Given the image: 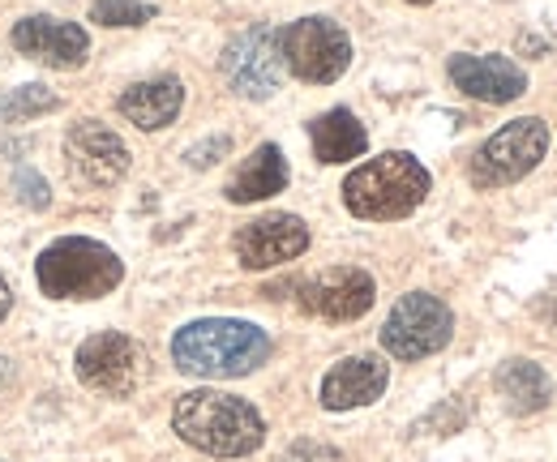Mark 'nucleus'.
Wrapping results in <instances>:
<instances>
[{
  "label": "nucleus",
  "instance_id": "2",
  "mask_svg": "<svg viewBox=\"0 0 557 462\" xmlns=\"http://www.w3.org/2000/svg\"><path fill=\"white\" fill-rule=\"evenodd\" d=\"M267 355H271L267 330H258L253 322H236V317L189 322L172 338L176 369L189 373V377H207V382L249 377L253 369L267 364Z\"/></svg>",
  "mask_w": 557,
  "mask_h": 462
},
{
  "label": "nucleus",
  "instance_id": "4",
  "mask_svg": "<svg viewBox=\"0 0 557 462\" xmlns=\"http://www.w3.org/2000/svg\"><path fill=\"white\" fill-rule=\"evenodd\" d=\"M35 278H39L44 296H52V300H99L121 287L125 262L99 240L65 236L39 253Z\"/></svg>",
  "mask_w": 557,
  "mask_h": 462
},
{
  "label": "nucleus",
  "instance_id": "26",
  "mask_svg": "<svg viewBox=\"0 0 557 462\" xmlns=\"http://www.w3.org/2000/svg\"><path fill=\"white\" fill-rule=\"evenodd\" d=\"M9 377H13V364L0 355V386H9Z\"/></svg>",
  "mask_w": 557,
  "mask_h": 462
},
{
  "label": "nucleus",
  "instance_id": "15",
  "mask_svg": "<svg viewBox=\"0 0 557 462\" xmlns=\"http://www.w3.org/2000/svg\"><path fill=\"white\" fill-rule=\"evenodd\" d=\"M391 369L377 355H348L322 377V407L326 411H356L386 395Z\"/></svg>",
  "mask_w": 557,
  "mask_h": 462
},
{
  "label": "nucleus",
  "instance_id": "18",
  "mask_svg": "<svg viewBox=\"0 0 557 462\" xmlns=\"http://www.w3.org/2000/svg\"><path fill=\"white\" fill-rule=\"evenodd\" d=\"M493 386L497 395L506 398V407L515 415H532V411H545L554 402V382L541 364L532 360H506L497 373H493Z\"/></svg>",
  "mask_w": 557,
  "mask_h": 462
},
{
  "label": "nucleus",
  "instance_id": "3",
  "mask_svg": "<svg viewBox=\"0 0 557 462\" xmlns=\"http://www.w3.org/2000/svg\"><path fill=\"white\" fill-rule=\"evenodd\" d=\"M433 180L420 167V159L404 154V150H386L369 163H360L344 180V205L356 218L369 223H391V218H408L420 210V201L429 198Z\"/></svg>",
  "mask_w": 557,
  "mask_h": 462
},
{
  "label": "nucleus",
  "instance_id": "21",
  "mask_svg": "<svg viewBox=\"0 0 557 462\" xmlns=\"http://www.w3.org/2000/svg\"><path fill=\"white\" fill-rule=\"evenodd\" d=\"M154 17V4L146 0H95L90 22L99 26H146Z\"/></svg>",
  "mask_w": 557,
  "mask_h": 462
},
{
  "label": "nucleus",
  "instance_id": "16",
  "mask_svg": "<svg viewBox=\"0 0 557 462\" xmlns=\"http://www.w3.org/2000/svg\"><path fill=\"white\" fill-rule=\"evenodd\" d=\"M121 116L129 125H138L141 133H154V129H168L181 108H185V86L181 77H150V82H138L129 86L121 99H116Z\"/></svg>",
  "mask_w": 557,
  "mask_h": 462
},
{
  "label": "nucleus",
  "instance_id": "10",
  "mask_svg": "<svg viewBox=\"0 0 557 462\" xmlns=\"http://www.w3.org/2000/svg\"><path fill=\"white\" fill-rule=\"evenodd\" d=\"M377 283L360 265H335L300 283V309L322 322H356L373 309Z\"/></svg>",
  "mask_w": 557,
  "mask_h": 462
},
{
  "label": "nucleus",
  "instance_id": "14",
  "mask_svg": "<svg viewBox=\"0 0 557 462\" xmlns=\"http://www.w3.org/2000/svg\"><path fill=\"white\" fill-rule=\"evenodd\" d=\"M450 82L481 103H515L528 90V73L506 57H450Z\"/></svg>",
  "mask_w": 557,
  "mask_h": 462
},
{
  "label": "nucleus",
  "instance_id": "5",
  "mask_svg": "<svg viewBox=\"0 0 557 462\" xmlns=\"http://www.w3.org/2000/svg\"><path fill=\"white\" fill-rule=\"evenodd\" d=\"M278 52L283 68L300 82L331 86L339 82L351 65V39L348 30L331 17H300L287 30H278Z\"/></svg>",
  "mask_w": 557,
  "mask_h": 462
},
{
  "label": "nucleus",
  "instance_id": "1",
  "mask_svg": "<svg viewBox=\"0 0 557 462\" xmlns=\"http://www.w3.org/2000/svg\"><path fill=\"white\" fill-rule=\"evenodd\" d=\"M172 428L210 459H245L267 441V420L258 415V407L223 390L181 395L172 407Z\"/></svg>",
  "mask_w": 557,
  "mask_h": 462
},
{
  "label": "nucleus",
  "instance_id": "17",
  "mask_svg": "<svg viewBox=\"0 0 557 462\" xmlns=\"http://www.w3.org/2000/svg\"><path fill=\"white\" fill-rule=\"evenodd\" d=\"M283 189H287V159H283V150H278L275 141H267V146H258V150L236 167V176L227 180V201L249 205V201L275 198Z\"/></svg>",
  "mask_w": 557,
  "mask_h": 462
},
{
  "label": "nucleus",
  "instance_id": "27",
  "mask_svg": "<svg viewBox=\"0 0 557 462\" xmlns=\"http://www.w3.org/2000/svg\"><path fill=\"white\" fill-rule=\"evenodd\" d=\"M408 4H433V0H408Z\"/></svg>",
  "mask_w": 557,
  "mask_h": 462
},
{
  "label": "nucleus",
  "instance_id": "19",
  "mask_svg": "<svg viewBox=\"0 0 557 462\" xmlns=\"http://www.w3.org/2000/svg\"><path fill=\"white\" fill-rule=\"evenodd\" d=\"M309 137H313L318 163H351V159H360L369 150V133L348 108H335V112L318 116L309 125Z\"/></svg>",
  "mask_w": 557,
  "mask_h": 462
},
{
  "label": "nucleus",
  "instance_id": "7",
  "mask_svg": "<svg viewBox=\"0 0 557 462\" xmlns=\"http://www.w3.org/2000/svg\"><path fill=\"white\" fill-rule=\"evenodd\" d=\"M450 334H455V313L429 291H408L382 326V347L395 360H424V355L442 351L450 342Z\"/></svg>",
  "mask_w": 557,
  "mask_h": 462
},
{
  "label": "nucleus",
  "instance_id": "22",
  "mask_svg": "<svg viewBox=\"0 0 557 462\" xmlns=\"http://www.w3.org/2000/svg\"><path fill=\"white\" fill-rule=\"evenodd\" d=\"M227 150H232V137L219 133V137H210V141H202V146H189V150H185V163H189V167H214Z\"/></svg>",
  "mask_w": 557,
  "mask_h": 462
},
{
  "label": "nucleus",
  "instance_id": "11",
  "mask_svg": "<svg viewBox=\"0 0 557 462\" xmlns=\"http://www.w3.org/2000/svg\"><path fill=\"white\" fill-rule=\"evenodd\" d=\"M65 159L73 176L95 189H112L129 172V146L121 141V133H112L99 121H77L65 133Z\"/></svg>",
  "mask_w": 557,
  "mask_h": 462
},
{
  "label": "nucleus",
  "instance_id": "24",
  "mask_svg": "<svg viewBox=\"0 0 557 462\" xmlns=\"http://www.w3.org/2000/svg\"><path fill=\"white\" fill-rule=\"evenodd\" d=\"M292 462H339L335 450H322V446H313V441H300L296 450H292Z\"/></svg>",
  "mask_w": 557,
  "mask_h": 462
},
{
  "label": "nucleus",
  "instance_id": "12",
  "mask_svg": "<svg viewBox=\"0 0 557 462\" xmlns=\"http://www.w3.org/2000/svg\"><path fill=\"white\" fill-rule=\"evenodd\" d=\"M9 43L39 61V65L52 68H82L86 57H90V39L77 22H65V17H48V13H30L22 17L13 30H9Z\"/></svg>",
  "mask_w": 557,
  "mask_h": 462
},
{
  "label": "nucleus",
  "instance_id": "20",
  "mask_svg": "<svg viewBox=\"0 0 557 462\" xmlns=\"http://www.w3.org/2000/svg\"><path fill=\"white\" fill-rule=\"evenodd\" d=\"M57 108H61V95H52L48 86L30 82V86H17V90L0 95V125H22V121L48 116Z\"/></svg>",
  "mask_w": 557,
  "mask_h": 462
},
{
  "label": "nucleus",
  "instance_id": "13",
  "mask_svg": "<svg viewBox=\"0 0 557 462\" xmlns=\"http://www.w3.org/2000/svg\"><path fill=\"white\" fill-rule=\"evenodd\" d=\"M232 249L245 270H275L283 262H296L309 249V227L296 214H262L236 232Z\"/></svg>",
  "mask_w": 557,
  "mask_h": 462
},
{
  "label": "nucleus",
  "instance_id": "8",
  "mask_svg": "<svg viewBox=\"0 0 557 462\" xmlns=\"http://www.w3.org/2000/svg\"><path fill=\"white\" fill-rule=\"evenodd\" d=\"M77 382L108 398H129L146 377V351L129 334L103 330L90 334L77 347Z\"/></svg>",
  "mask_w": 557,
  "mask_h": 462
},
{
  "label": "nucleus",
  "instance_id": "25",
  "mask_svg": "<svg viewBox=\"0 0 557 462\" xmlns=\"http://www.w3.org/2000/svg\"><path fill=\"white\" fill-rule=\"evenodd\" d=\"M9 309H13V291H9V283H4V274H0V322L9 317Z\"/></svg>",
  "mask_w": 557,
  "mask_h": 462
},
{
  "label": "nucleus",
  "instance_id": "6",
  "mask_svg": "<svg viewBox=\"0 0 557 462\" xmlns=\"http://www.w3.org/2000/svg\"><path fill=\"white\" fill-rule=\"evenodd\" d=\"M545 150H549V125L536 121V116H519V121L502 125V129L493 133L485 146L472 154L468 176H472L476 189L515 185V180H523L528 172L541 167Z\"/></svg>",
  "mask_w": 557,
  "mask_h": 462
},
{
  "label": "nucleus",
  "instance_id": "9",
  "mask_svg": "<svg viewBox=\"0 0 557 462\" xmlns=\"http://www.w3.org/2000/svg\"><path fill=\"white\" fill-rule=\"evenodd\" d=\"M223 77L240 99H271L283 82V52L275 26H249L223 48Z\"/></svg>",
  "mask_w": 557,
  "mask_h": 462
},
{
  "label": "nucleus",
  "instance_id": "23",
  "mask_svg": "<svg viewBox=\"0 0 557 462\" xmlns=\"http://www.w3.org/2000/svg\"><path fill=\"white\" fill-rule=\"evenodd\" d=\"M13 189H17V198L26 201V205H35V210H44L48 205V185L35 176V172H17V180H13Z\"/></svg>",
  "mask_w": 557,
  "mask_h": 462
}]
</instances>
